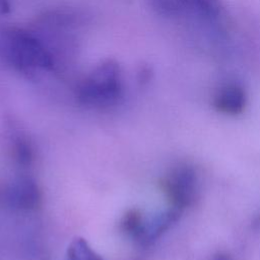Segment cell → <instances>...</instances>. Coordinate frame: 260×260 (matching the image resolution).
Wrapping results in <instances>:
<instances>
[{"mask_svg":"<svg viewBox=\"0 0 260 260\" xmlns=\"http://www.w3.org/2000/svg\"><path fill=\"white\" fill-rule=\"evenodd\" d=\"M3 50L7 60L19 70L51 69L54 65L52 55L42 42L20 28L4 32Z\"/></svg>","mask_w":260,"mask_h":260,"instance_id":"7a4b0ae2","label":"cell"},{"mask_svg":"<svg viewBox=\"0 0 260 260\" xmlns=\"http://www.w3.org/2000/svg\"><path fill=\"white\" fill-rule=\"evenodd\" d=\"M247 96L242 87L228 85L221 88L214 99V107L224 114L239 115L246 107Z\"/></svg>","mask_w":260,"mask_h":260,"instance_id":"8992f818","label":"cell"},{"mask_svg":"<svg viewBox=\"0 0 260 260\" xmlns=\"http://www.w3.org/2000/svg\"><path fill=\"white\" fill-rule=\"evenodd\" d=\"M180 211L172 208L154 215L148 221L144 222L143 232L138 241L142 246H149L159 239L167 231H169L180 218Z\"/></svg>","mask_w":260,"mask_h":260,"instance_id":"5b68a950","label":"cell"},{"mask_svg":"<svg viewBox=\"0 0 260 260\" xmlns=\"http://www.w3.org/2000/svg\"><path fill=\"white\" fill-rule=\"evenodd\" d=\"M197 175L189 166H180L171 171L162 182L161 187L174 208L182 210L189 207L196 194Z\"/></svg>","mask_w":260,"mask_h":260,"instance_id":"3957f363","label":"cell"},{"mask_svg":"<svg viewBox=\"0 0 260 260\" xmlns=\"http://www.w3.org/2000/svg\"><path fill=\"white\" fill-rule=\"evenodd\" d=\"M254 228H255V229H260V215L255 219V221H254Z\"/></svg>","mask_w":260,"mask_h":260,"instance_id":"5bb4252c","label":"cell"},{"mask_svg":"<svg viewBox=\"0 0 260 260\" xmlns=\"http://www.w3.org/2000/svg\"><path fill=\"white\" fill-rule=\"evenodd\" d=\"M11 11L10 0H0V15H6Z\"/></svg>","mask_w":260,"mask_h":260,"instance_id":"7c38bea8","label":"cell"},{"mask_svg":"<svg viewBox=\"0 0 260 260\" xmlns=\"http://www.w3.org/2000/svg\"><path fill=\"white\" fill-rule=\"evenodd\" d=\"M13 155L16 161L22 166H29L34 159V149L30 141L21 134L13 138Z\"/></svg>","mask_w":260,"mask_h":260,"instance_id":"30bf717a","label":"cell"},{"mask_svg":"<svg viewBox=\"0 0 260 260\" xmlns=\"http://www.w3.org/2000/svg\"><path fill=\"white\" fill-rule=\"evenodd\" d=\"M82 14L72 9H53L41 15L40 20L44 25L52 27H71L81 22Z\"/></svg>","mask_w":260,"mask_h":260,"instance_id":"52a82bcc","label":"cell"},{"mask_svg":"<svg viewBox=\"0 0 260 260\" xmlns=\"http://www.w3.org/2000/svg\"><path fill=\"white\" fill-rule=\"evenodd\" d=\"M0 203L19 210H35L42 203V193L37 182L20 176L0 188Z\"/></svg>","mask_w":260,"mask_h":260,"instance_id":"277c9868","label":"cell"},{"mask_svg":"<svg viewBox=\"0 0 260 260\" xmlns=\"http://www.w3.org/2000/svg\"><path fill=\"white\" fill-rule=\"evenodd\" d=\"M146 2L151 9L164 16H172L179 11L175 0H146Z\"/></svg>","mask_w":260,"mask_h":260,"instance_id":"8fae6325","label":"cell"},{"mask_svg":"<svg viewBox=\"0 0 260 260\" xmlns=\"http://www.w3.org/2000/svg\"><path fill=\"white\" fill-rule=\"evenodd\" d=\"M122 95L120 66L114 60L102 62L77 88L79 103L91 108L115 106Z\"/></svg>","mask_w":260,"mask_h":260,"instance_id":"6da1fadb","label":"cell"},{"mask_svg":"<svg viewBox=\"0 0 260 260\" xmlns=\"http://www.w3.org/2000/svg\"><path fill=\"white\" fill-rule=\"evenodd\" d=\"M211 260H232V257L225 252H218L212 256Z\"/></svg>","mask_w":260,"mask_h":260,"instance_id":"4fadbf2b","label":"cell"},{"mask_svg":"<svg viewBox=\"0 0 260 260\" xmlns=\"http://www.w3.org/2000/svg\"><path fill=\"white\" fill-rule=\"evenodd\" d=\"M67 260H103L82 238H75L67 250Z\"/></svg>","mask_w":260,"mask_h":260,"instance_id":"9c48e42d","label":"cell"},{"mask_svg":"<svg viewBox=\"0 0 260 260\" xmlns=\"http://www.w3.org/2000/svg\"><path fill=\"white\" fill-rule=\"evenodd\" d=\"M145 220L138 209H129L123 215L120 226L121 230L130 238L139 241L143 232Z\"/></svg>","mask_w":260,"mask_h":260,"instance_id":"ba28073f","label":"cell"}]
</instances>
